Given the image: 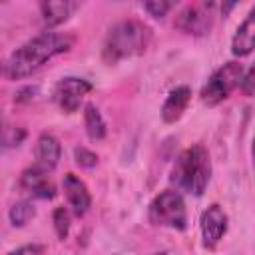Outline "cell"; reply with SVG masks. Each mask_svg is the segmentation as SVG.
<instances>
[{
  "instance_id": "cell-1",
  "label": "cell",
  "mask_w": 255,
  "mask_h": 255,
  "mask_svg": "<svg viewBox=\"0 0 255 255\" xmlns=\"http://www.w3.org/2000/svg\"><path fill=\"white\" fill-rule=\"evenodd\" d=\"M74 44V36L62 32H42L32 40L16 48L4 62L6 80H24L46 66L52 58L68 52Z\"/></svg>"
},
{
  "instance_id": "cell-2",
  "label": "cell",
  "mask_w": 255,
  "mask_h": 255,
  "mask_svg": "<svg viewBox=\"0 0 255 255\" xmlns=\"http://www.w3.org/2000/svg\"><path fill=\"white\" fill-rule=\"evenodd\" d=\"M149 42H151V28L147 24L133 18L120 20L106 34L102 58L106 64H118L126 58L143 54Z\"/></svg>"
},
{
  "instance_id": "cell-3",
  "label": "cell",
  "mask_w": 255,
  "mask_h": 255,
  "mask_svg": "<svg viewBox=\"0 0 255 255\" xmlns=\"http://www.w3.org/2000/svg\"><path fill=\"white\" fill-rule=\"evenodd\" d=\"M169 179L177 191H185L193 197H201L211 179L209 151L201 143L183 149L173 163Z\"/></svg>"
},
{
  "instance_id": "cell-4",
  "label": "cell",
  "mask_w": 255,
  "mask_h": 255,
  "mask_svg": "<svg viewBox=\"0 0 255 255\" xmlns=\"http://www.w3.org/2000/svg\"><path fill=\"white\" fill-rule=\"evenodd\" d=\"M147 217L151 225L183 231L187 227V209L181 191L177 189L159 191L147 207Z\"/></svg>"
},
{
  "instance_id": "cell-5",
  "label": "cell",
  "mask_w": 255,
  "mask_h": 255,
  "mask_svg": "<svg viewBox=\"0 0 255 255\" xmlns=\"http://www.w3.org/2000/svg\"><path fill=\"white\" fill-rule=\"evenodd\" d=\"M243 74H245V68H243L241 62H237V60L225 62L203 84L201 94H199L201 96V102L205 106H209V108L219 106L221 102H225L235 92V88L241 86Z\"/></svg>"
},
{
  "instance_id": "cell-6",
  "label": "cell",
  "mask_w": 255,
  "mask_h": 255,
  "mask_svg": "<svg viewBox=\"0 0 255 255\" xmlns=\"http://www.w3.org/2000/svg\"><path fill=\"white\" fill-rule=\"evenodd\" d=\"M213 20H215V4L211 2L191 4L179 12L175 20V28L191 36H205L213 28Z\"/></svg>"
},
{
  "instance_id": "cell-7",
  "label": "cell",
  "mask_w": 255,
  "mask_h": 255,
  "mask_svg": "<svg viewBox=\"0 0 255 255\" xmlns=\"http://www.w3.org/2000/svg\"><path fill=\"white\" fill-rule=\"evenodd\" d=\"M92 90H94V86L86 78L66 76V78H62L56 84V88H54V100H56V104L60 106L62 112L74 114V112H78L80 104L84 102V98Z\"/></svg>"
},
{
  "instance_id": "cell-8",
  "label": "cell",
  "mask_w": 255,
  "mask_h": 255,
  "mask_svg": "<svg viewBox=\"0 0 255 255\" xmlns=\"http://www.w3.org/2000/svg\"><path fill=\"white\" fill-rule=\"evenodd\" d=\"M229 227V217L225 209L219 203H211L199 217V229H201V239L205 249H215L221 239L225 237Z\"/></svg>"
},
{
  "instance_id": "cell-9",
  "label": "cell",
  "mask_w": 255,
  "mask_h": 255,
  "mask_svg": "<svg viewBox=\"0 0 255 255\" xmlns=\"http://www.w3.org/2000/svg\"><path fill=\"white\" fill-rule=\"evenodd\" d=\"M62 189L72 213L76 217H84L92 205V195L88 191V185L76 173H66L62 179Z\"/></svg>"
},
{
  "instance_id": "cell-10",
  "label": "cell",
  "mask_w": 255,
  "mask_h": 255,
  "mask_svg": "<svg viewBox=\"0 0 255 255\" xmlns=\"http://www.w3.org/2000/svg\"><path fill=\"white\" fill-rule=\"evenodd\" d=\"M20 187L24 191H28L30 195L40 197V199H54L56 197V187H54L52 179L48 177V171L40 169L38 165H32V167L22 171Z\"/></svg>"
},
{
  "instance_id": "cell-11",
  "label": "cell",
  "mask_w": 255,
  "mask_h": 255,
  "mask_svg": "<svg viewBox=\"0 0 255 255\" xmlns=\"http://www.w3.org/2000/svg\"><path fill=\"white\" fill-rule=\"evenodd\" d=\"M34 153H36V163L34 165H38L40 169L50 173L52 169H56V165L62 157L60 139L50 131L40 133V137L36 139V151Z\"/></svg>"
},
{
  "instance_id": "cell-12",
  "label": "cell",
  "mask_w": 255,
  "mask_h": 255,
  "mask_svg": "<svg viewBox=\"0 0 255 255\" xmlns=\"http://www.w3.org/2000/svg\"><path fill=\"white\" fill-rule=\"evenodd\" d=\"M253 50H255V6L247 12V16L237 26L231 38V54L235 58H245Z\"/></svg>"
},
{
  "instance_id": "cell-13",
  "label": "cell",
  "mask_w": 255,
  "mask_h": 255,
  "mask_svg": "<svg viewBox=\"0 0 255 255\" xmlns=\"http://www.w3.org/2000/svg\"><path fill=\"white\" fill-rule=\"evenodd\" d=\"M189 100H191V88L189 86H175L167 94V98L161 106V120L165 124H175L185 114Z\"/></svg>"
},
{
  "instance_id": "cell-14",
  "label": "cell",
  "mask_w": 255,
  "mask_h": 255,
  "mask_svg": "<svg viewBox=\"0 0 255 255\" xmlns=\"http://www.w3.org/2000/svg\"><path fill=\"white\" fill-rule=\"evenodd\" d=\"M80 2H72V0H50V2H42L40 4V14H42V22L48 28L60 26L64 24L76 10H80Z\"/></svg>"
},
{
  "instance_id": "cell-15",
  "label": "cell",
  "mask_w": 255,
  "mask_h": 255,
  "mask_svg": "<svg viewBox=\"0 0 255 255\" xmlns=\"http://www.w3.org/2000/svg\"><path fill=\"white\" fill-rule=\"evenodd\" d=\"M84 126H86V133L92 141H102L106 137V131H108L106 120L94 104H88L84 108Z\"/></svg>"
},
{
  "instance_id": "cell-16",
  "label": "cell",
  "mask_w": 255,
  "mask_h": 255,
  "mask_svg": "<svg viewBox=\"0 0 255 255\" xmlns=\"http://www.w3.org/2000/svg\"><path fill=\"white\" fill-rule=\"evenodd\" d=\"M34 217H36V207L32 201H16L8 211V219L14 227H24Z\"/></svg>"
},
{
  "instance_id": "cell-17",
  "label": "cell",
  "mask_w": 255,
  "mask_h": 255,
  "mask_svg": "<svg viewBox=\"0 0 255 255\" xmlns=\"http://www.w3.org/2000/svg\"><path fill=\"white\" fill-rule=\"evenodd\" d=\"M52 223H54V231L58 235V239H66L68 233H70V225H72V219H70V211L66 207H56L54 213H52Z\"/></svg>"
},
{
  "instance_id": "cell-18",
  "label": "cell",
  "mask_w": 255,
  "mask_h": 255,
  "mask_svg": "<svg viewBox=\"0 0 255 255\" xmlns=\"http://www.w3.org/2000/svg\"><path fill=\"white\" fill-rule=\"evenodd\" d=\"M175 4L173 2H167V0H149V2H143V10L153 16V18H163L167 16V12L173 8Z\"/></svg>"
},
{
  "instance_id": "cell-19",
  "label": "cell",
  "mask_w": 255,
  "mask_h": 255,
  "mask_svg": "<svg viewBox=\"0 0 255 255\" xmlns=\"http://www.w3.org/2000/svg\"><path fill=\"white\" fill-rule=\"evenodd\" d=\"M74 159H76V163L80 167H86V169H90V167H94L98 163V155L92 149L84 147V145L74 147Z\"/></svg>"
},
{
  "instance_id": "cell-20",
  "label": "cell",
  "mask_w": 255,
  "mask_h": 255,
  "mask_svg": "<svg viewBox=\"0 0 255 255\" xmlns=\"http://www.w3.org/2000/svg\"><path fill=\"white\" fill-rule=\"evenodd\" d=\"M241 92L243 96H255V62L245 70L243 80H241Z\"/></svg>"
},
{
  "instance_id": "cell-21",
  "label": "cell",
  "mask_w": 255,
  "mask_h": 255,
  "mask_svg": "<svg viewBox=\"0 0 255 255\" xmlns=\"http://www.w3.org/2000/svg\"><path fill=\"white\" fill-rule=\"evenodd\" d=\"M26 137V131L22 128H4V147H14V145H20V141Z\"/></svg>"
},
{
  "instance_id": "cell-22",
  "label": "cell",
  "mask_w": 255,
  "mask_h": 255,
  "mask_svg": "<svg viewBox=\"0 0 255 255\" xmlns=\"http://www.w3.org/2000/svg\"><path fill=\"white\" fill-rule=\"evenodd\" d=\"M46 253V247L40 245V243H30V245H22L6 255H44Z\"/></svg>"
},
{
  "instance_id": "cell-23",
  "label": "cell",
  "mask_w": 255,
  "mask_h": 255,
  "mask_svg": "<svg viewBox=\"0 0 255 255\" xmlns=\"http://www.w3.org/2000/svg\"><path fill=\"white\" fill-rule=\"evenodd\" d=\"M36 94H38V88L36 86H26V88H22L18 94H16V102H30V100H34L36 98Z\"/></svg>"
},
{
  "instance_id": "cell-24",
  "label": "cell",
  "mask_w": 255,
  "mask_h": 255,
  "mask_svg": "<svg viewBox=\"0 0 255 255\" xmlns=\"http://www.w3.org/2000/svg\"><path fill=\"white\" fill-rule=\"evenodd\" d=\"M251 155H253V167H255V135H253V145H251Z\"/></svg>"
},
{
  "instance_id": "cell-25",
  "label": "cell",
  "mask_w": 255,
  "mask_h": 255,
  "mask_svg": "<svg viewBox=\"0 0 255 255\" xmlns=\"http://www.w3.org/2000/svg\"><path fill=\"white\" fill-rule=\"evenodd\" d=\"M153 255H167L165 251H157V253H153Z\"/></svg>"
}]
</instances>
